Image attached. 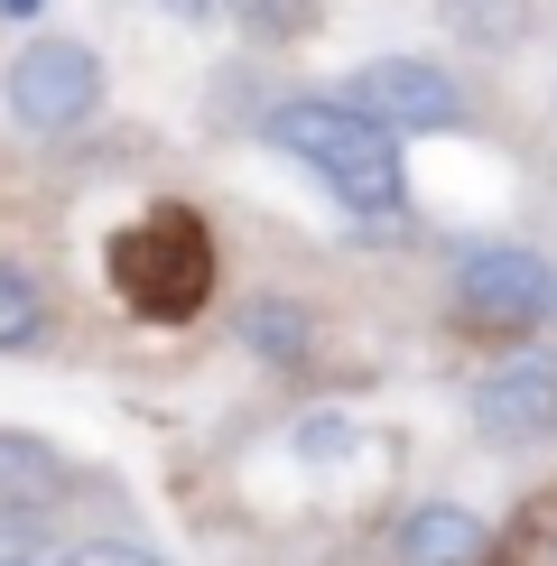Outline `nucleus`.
I'll use <instances>...</instances> for the list:
<instances>
[{"instance_id": "obj_1", "label": "nucleus", "mask_w": 557, "mask_h": 566, "mask_svg": "<svg viewBox=\"0 0 557 566\" xmlns=\"http://www.w3.org/2000/svg\"><path fill=\"white\" fill-rule=\"evenodd\" d=\"M261 139L278 158H297L325 196L344 205L354 223L371 232H390L409 214V177H400V139H390L381 122H362L344 93H297V103H270V122Z\"/></svg>"}, {"instance_id": "obj_2", "label": "nucleus", "mask_w": 557, "mask_h": 566, "mask_svg": "<svg viewBox=\"0 0 557 566\" xmlns=\"http://www.w3.org/2000/svg\"><path fill=\"white\" fill-rule=\"evenodd\" d=\"M112 289H122L139 316L186 325L204 297H214V242H204V223L186 214V205H158V214H139L122 242H112Z\"/></svg>"}, {"instance_id": "obj_3", "label": "nucleus", "mask_w": 557, "mask_h": 566, "mask_svg": "<svg viewBox=\"0 0 557 566\" xmlns=\"http://www.w3.org/2000/svg\"><path fill=\"white\" fill-rule=\"evenodd\" d=\"M455 316L474 335H529V325H557V261L521 242H483L455 261Z\"/></svg>"}, {"instance_id": "obj_4", "label": "nucleus", "mask_w": 557, "mask_h": 566, "mask_svg": "<svg viewBox=\"0 0 557 566\" xmlns=\"http://www.w3.org/2000/svg\"><path fill=\"white\" fill-rule=\"evenodd\" d=\"M103 112V56L84 38H29L10 65V122L56 139V130H84Z\"/></svg>"}, {"instance_id": "obj_5", "label": "nucleus", "mask_w": 557, "mask_h": 566, "mask_svg": "<svg viewBox=\"0 0 557 566\" xmlns=\"http://www.w3.org/2000/svg\"><path fill=\"white\" fill-rule=\"evenodd\" d=\"M344 103H354L362 122H381L390 139L455 130V122H464V84L446 75V65H428V56H371V65H354Z\"/></svg>"}, {"instance_id": "obj_6", "label": "nucleus", "mask_w": 557, "mask_h": 566, "mask_svg": "<svg viewBox=\"0 0 557 566\" xmlns=\"http://www.w3.org/2000/svg\"><path fill=\"white\" fill-rule=\"evenodd\" d=\"M474 428L493 446H548L557 437V353H511L474 381Z\"/></svg>"}, {"instance_id": "obj_7", "label": "nucleus", "mask_w": 557, "mask_h": 566, "mask_svg": "<svg viewBox=\"0 0 557 566\" xmlns=\"http://www.w3.org/2000/svg\"><path fill=\"white\" fill-rule=\"evenodd\" d=\"M483 521L464 502H418V511H400V530H390V557L400 566H483Z\"/></svg>"}, {"instance_id": "obj_8", "label": "nucleus", "mask_w": 557, "mask_h": 566, "mask_svg": "<svg viewBox=\"0 0 557 566\" xmlns=\"http://www.w3.org/2000/svg\"><path fill=\"white\" fill-rule=\"evenodd\" d=\"M56 492H65V455L29 428H0V511H29L38 521Z\"/></svg>"}, {"instance_id": "obj_9", "label": "nucleus", "mask_w": 557, "mask_h": 566, "mask_svg": "<svg viewBox=\"0 0 557 566\" xmlns=\"http://www.w3.org/2000/svg\"><path fill=\"white\" fill-rule=\"evenodd\" d=\"M242 344L261 353V363L297 371V363L316 353V325H307V306H288V297H251V316H242Z\"/></svg>"}, {"instance_id": "obj_10", "label": "nucleus", "mask_w": 557, "mask_h": 566, "mask_svg": "<svg viewBox=\"0 0 557 566\" xmlns=\"http://www.w3.org/2000/svg\"><path fill=\"white\" fill-rule=\"evenodd\" d=\"M46 335V289L19 261H0V353H19V344H38Z\"/></svg>"}, {"instance_id": "obj_11", "label": "nucleus", "mask_w": 557, "mask_h": 566, "mask_svg": "<svg viewBox=\"0 0 557 566\" xmlns=\"http://www.w3.org/2000/svg\"><path fill=\"white\" fill-rule=\"evenodd\" d=\"M446 29L474 38V46H511L529 29V0H446Z\"/></svg>"}, {"instance_id": "obj_12", "label": "nucleus", "mask_w": 557, "mask_h": 566, "mask_svg": "<svg viewBox=\"0 0 557 566\" xmlns=\"http://www.w3.org/2000/svg\"><path fill=\"white\" fill-rule=\"evenodd\" d=\"M56 557H65V548L29 521V511H0V566H56Z\"/></svg>"}, {"instance_id": "obj_13", "label": "nucleus", "mask_w": 557, "mask_h": 566, "mask_svg": "<svg viewBox=\"0 0 557 566\" xmlns=\"http://www.w3.org/2000/svg\"><path fill=\"white\" fill-rule=\"evenodd\" d=\"M297 455H307V464H335V455H354V418H335V409L297 418Z\"/></svg>"}, {"instance_id": "obj_14", "label": "nucleus", "mask_w": 557, "mask_h": 566, "mask_svg": "<svg viewBox=\"0 0 557 566\" xmlns=\"http://www.w3.org/2000/svg\"><path fill=\"white\" fill-rule=\"evenodd\" d=\"M56 566H168L158 548H139V538H75Z\"/></svg>"}, {"instance_id": "obj_15", "label": "nucleus", "mask_w": 557, "mask_h": 566, "mask_svg": "<svg viewBox=\"0 0 557 566\" xmlns=\"http://www.w3.org/2000/svg\"><path fill=\"white\" fill-rule=\"evenodd\" d=\"M242 19L261 38H288V29H307V19H316V0H242Z\"/></svg>"}, {"instance_id": "obj_16", "label": "nucleus", "mask_w": 557, "mask_h": 566, "mask_svg": "<svg viewBox=\"0 0 557 566\" xmlns=\"http://www.w3.org/2000/svg\"><path fill=\"white\" fill-rule=\"evenodd\" d=\"M158 10H177V19H204V10H214V0H158Z\"/></svg>"}, {"instance_id": "obj_17", "label": "nucleus", "mask_w": 557, "mask_h": 566, "mask_svg": "<svg viewBox=\"0 0 557 566\" xmlns=\"http://www.w3.org/2000/svg\"><path fill=\"white\" fill-rule=\"evenodd\" d=\"M0 10H10V19H38V10H46V0H0Z\"/></svg>"}]
</instances>
